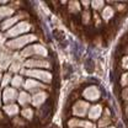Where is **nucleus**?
I'll list each match as a JSON object with an SVG mask.
<instances>
[{
    "instance_id": "3",
    "label": "nucleus",
    "mask_w": 128,
    "mask_h": 128,
    "mask_svg": "<svg viewBox=\"0 0 128 128\" xmlns=\"http://www.w3.org/2000/svg\"><path fill=\"white\" fill-rule=\"evenodd\" d=\"M26 74L30 75V76L38 78V79H41V80H43L46 83H49L52 80V74L48 73V72H43V70H36V69L35 70H27Z\"/></svg>"
},
{
    "instance_id": "20",
    "label": "nucleus",
    "mask_w": 128,
    "mask_h": 128,
    "mask_svg": "<svg viewBox=\"0 0 128 128\" xmlns=\"http://www.w3.org/2000/svg\"><path fill=\"white\" fill-rule=\"evenodd\" d=\"M12 85H14L15 88L21 86V85H22V78H21V76H15V78L12 79Z\"/></svg>"
},
{
    "instance_id": "19",
    "label": "nucleus",
    "mask_w": 128,
    "mask_h": 128,
    "mask_svg": "<svg viewBox=\"0 0 128 128\" xmlns=\"http://www.w3.org/2000/svg\"><path fill=\"white\" fill-rule=\"evenodd\" d=\"M12 14V10L10 9V7H1L0 9V17H2V16H7V15H11Z\"/></svg>"
},
{
    "instance_id": "13",
    "label": "nucleus",
    "mask_w": 128,
    "mask_h": 128,
    "mask_svg": "<svg viewBox=\"0 0 128 128\" xmlns=\"http://www.w3.org/2000/svg\"><path fill=\"white\" fill-rule=\"evenodd\" d=\"M5 112L7 113V115H16L17 112H18V107L16 106V105H7V106H5Z\"/></svg>"
},
{
    "instance_id": "1",
    "label": "nucleus",
    "mask_w": 128,
    "mask_h": 128,
    "mask_svg": "<svg viewBox=\"0 0 128 128\" xmlns=\"http://www.w3.org/2000/svg\"><path fill=\"white\" fill-rule=\"evenodd\" d=\"M31 54H38V55L46 57V55L48 54V52H47V49H46L43 46H41V44H32V46L27 47L26 49H23V52H22V55H23V57H28V55H31Z\"/></svg>"
},
{
    "instance_id": "5",
    "label": "nucleus",
    "mask_w": 128,
    "mask_h": 128,
    "mask_svg": "<svg viewBox=\"0 0 128 128\" xmlns=\"http://www.w3.org/2000/svg\"><path fill=\"white\" fill-rule=\"evenodd\" d=\"M88 109H89V104L88 102H84V101H78L74 107H73V112L74 115L76 116H85L86 112H88Z\"/></svg>"
},
{
    "instance_id": "11",
    "label": "nucleus",
    "mask_w": 128,
    "mask_h": 128,
    "mask_svg": "<svg viewBox=\"0 0 128 128\" xmlns=\"http://www.w3.org/2000/svg\"><path fill=\"white\" fill-rule=\"evenodd\" d=\"M16 91L14 89H5L4 91V101L5 102H9V101H12L16 99Z\"/></svg>"
},
{
    "instance_id": "9",
    "label": "nucleus",
    "mask_w": 128,
    "mask_h": 128,
    "mask_svg": "<svg viewBox=\"0 0 128 128\" xmlns=\"http://www.w3.org/2000/svg\"><path fill=\"white\" fill-rule=\"evenodd\" d=\"M70 128L73 127H84V128H94V126L90 123V122H85V121H78V120H70L69 121V125H68Z\"/></svg>"
},
{
    "instance_id": "4",
    "label": "nucleus",
    "mask_w": 128,
    "mask_h": 128,
    "mask_svg": "<svg viewBox=\"0 0 128 128\" xmlns=\"http://www.w3.org/2000/svg\"><path fill=\"white\" fill-rule=\"evenodd\" d=\"M31 28L30 23L27 22H21L18 25H16L14 28H11L7 33V36H17V35H21V33H25L26 31H28Z\"/></svg>"
},
{
    "instance_id": "10",
    "label": "nucleus",
    "mask_w": 128,
    "mask_h": 128,
    "mask_svg": "<svg viewBox=\"0 0 128 128\" xmlns=\"http://www.w3.org/2000/svg\"><path fill=\"white\" fill-rule=\"evenodd\" d=\"M101 111H102V107L100 105H95L90 109V112H89V117L91 120H97L101 115Z\"/></svg>"
},
{
    "instance_id": "7",
    "label": "nucleus",
    "mask_w": 128,
    "mask_h": 128,
    "mask_svg": "<svg viewBox=\"0 0 128 128\" xmlns=\"http://www.w3.org/2000/svg\"><path fill=\"white\" fill-rule=\"evenodd\" d=\"M26 67H41V68H48L49 63L44 60H38V59H30L25 64Z\"/></svg>"
},
{
    "instance_id": "2",
    "label": "nucleus",
    "mask_w": 128,
    "mask_h": 128,
    "mask_svg": "<svg viewBox=\"0 0 128 128\" xmlns=\"http://www.w3.org/2000/svg\"><path fill=\"white\" fill-rule=\"evenodd\" d=\"M35 39H36V36L35 35H25V36H22L20 38H16L14 41H10L7 44L11 48H20V47H22V46H25L28 42H32Z\"/></svg>"
},
{
    "instance_id": "18",
    "label": "nucleus",
    "mask_w": 128,
    "mask_h": 128,
    "mask_svg": "<svg viewBox=\"0 0 128 128\" xmlns=\"http://www.w3.org/2000/svg\"><path fill=\"white\" fill-rule=\"evenodd\" d=\"M22 116H23L25 118H27V120H31V118L33 117V111H32L31 109H25V110L22 111Z\"/></svg>"
},
{
    "instance_id": "28",
    "label": "nucleus",
    "mask_w": 128,
    "mask_h": 128,
    "mask_svg": "<svg viewBox=\"0 0 128 128\" xmlns=\"http://www.w3.org/2000/svg\"><path fill=\"white\" fill-rule=\"evenodd\" d=\"M127 78H128V75H125V78H122V85L127 84Z\"/></svg>"
},
{
    "instance_id": "27",
    "label": "nucleus",
    "mask_w": 128,
    "mask_h": 128,
    "mask_svg": "<svg viewBox=\"0 0 128 128\" xmlns=\"http://www.w3.org/2000/svg\"><path fill=\"white\" fill-rule=\"evenodd\" d=\"M89 17H90V16H89V12H84L83 20H84V22H85V23H88V22H89Z\"/></svg>"
},
{
    "instance_id": "6",
    "label": "nucleus",
    "mask_w": 128,
    "mask_h": 128,
    "mask_svg": "<svg viewBox=\"0 0 128 128\" xmlns=\"http://www.w3.org/2000/svg\"><path fill=\"white\" fill-rule=\"evenodd\" d=\"M88 100H91V101H94V100H97L99 97H100V91H99V89L96 88V86H89V88H86L85 90H84V94H83Z\"/></svg>"
},
{
    "instance_id": "33",
    "label": "nucleus",
    "mask_w": 128,
    "mask_h": 128,
    "mask_svg": "<svg viewBox=\"0 0 128 128\" xmlns=\"http://www.w3.org/2000/svg\"><path fill=\"white\" fill-rule=\"evenodd\" d=\"M127 112H128V109H127Z\"/></svg>"
},
{
    "instance_id": "32",
    "label": "nucleus",
    "mask_w": 128,
    "mask_h": 128,
    "mask_svg": "<svg viewBox=\"0 0 128 128\" xmlns=\"http://www.w3.org/2000/svg\"><path fill=\"white\" fill-rule=\"evenodd\" d=\"M0 79H1V75H0Z\"/></svg>"
},
{
    "instance_id": "12",
    "label": "nucleus",
    "mask_w": 128,
    "mask_h": 128,
    "mask_svg": "<svg viewBox=\"0 0 128 128\" xmlns=\"http://www.w3.org/2000/svg\"><path fill=\"white\" fill-rule=\"evenodd\" d=\"M112 16H113V9L111 6H106L104 9V11H102V17L105 20H110Z\"/></svg>"
},
{
    "instance_id": "16",
    "label": "nucleus",
    "mask_w": 128,
    "mask_h": 128,
    "mask_svg": "<svg viewBox=\"0 0 128 128\" xmlns=\"http://www.w3.org/2000/svg\"><path fill=\"white\" fill-rule=\"evenodd\" d=\"M17 21V17H14V18H9V20H6V21H4V23H2V26H1V28H9L10 26H12L15 22Z\"/></svg>"
},
{
    "instance_id": "29",
    "label": "nucleus",
    "mask_w": 128,
    "mask_h": 128,
    "mask_svg": "<svg viewBox=\"0 0 128 128\" xmlns=\"http://www.w3.org/2000/svg\"><path fill=\"white\" fill-rule=\"evenodd\" d=\"M123 94H125V95H123V97H125V99H128V89L125 91V92H123Z\"/></svg>"
},
{
    "instance_id": "25",
    "label": "nucleus",
    "mask_w": 128,
    "mask_h": 128,
    "mask_svg": "<svg viewBox=\"0 0 128 128\" xmlns=\"http://www.w3.org/2000/svg\"><path fill=\"white\" fill-rule=\"evenodd\" d=\"M122 67L126 68V69H128V55L122 59Z\"/></svg>"
},
{
    "instance_id": "24",
    "label": "nucleus",
    "mask_w": 128,
    "mask_h": 128,
    "mask_svg": "<svg viewBox=\"0 0 128 128\" xmlns=\"http://www.w3.org/2000/svg\"><path fill=\"white\" fill-rule=\"evenodd\" d=\"M9 81H10V75H5V76L2 78V83H1V85L5 86V85H7Z\"/></svg>"
},
{
    "instance_id": "8",
    "label": "nucleus",
    "mask_w": 128,
    "mask_h": 128,
    "mask_svg": "<svg viewBox=\"0 0 128 128\" xmlns=\"http://www.w3.org/2000/svg\"><path fill=\"white\" fill-rule=\"evenodd\" d=\"M46 99H47V94L46 92H37V94H35V96L32 97L33 106H39L41 104L44 102Z\"/></svg>"
},
{
    "instance_id": "30",
    "label": "nucleus",
    "mask_w": 128,
    "mask_h": 128,
    "mask_svg": "<svg viewBox=\"0 0 128 128\" xmlns=\"http://www.w3.org/2000/svg\"><path fill=\"white\" fill-rule=\"evenodd\" d=\"M88 4H89V1H83V5H84V6H85V7H86V6H88Z\"/></svg>"
},
{
    "instance_id": "26",
    "label": "nucleus",
    "mask_w": 128,
    "mask_h": 128,
    "mask_svg": "<svg viewBox=\"0 0 128 128\" xmlns=\"http://www.w3.org/2000/svg\"><path fill=\"white\" fill-rule=\"evenodd\" d=\"M18 68H20V64H18V63H14L12 67H11V72H17Z\"/></svg>"
},
{
    "instance_id": "21",
    "label": "nucleus",
    "mask_w": 128,
    "mask_h": 128,
    "mask_svg": "<svg viewBox=\"0 0 128 128\" xmlns=\"http://www.w3.org/2000/svg\"><path fill=\"white\" fill-rule=\"evenodd\" d=\"M70 11H72V12H73V11H74V12L79 11V5H78L76 1H74V2L72 1V2H70Z\"/></svg>"
},
{
    "instance_id": "17",
    "label": "nucleus",
    "mask_w": 128,
    "mask_h": 128,
    "mask_svg": "<svg viewBox=\"0 0 128 128\" xmlns=\"http://www.w3.org/2000/svg\"><path fill=\"white\" fill-rule=\"evenodd\" d=\"M9 62H10V58H9L6 54H4V55L1 57V59H0V67H1L2 69H4V68H7Z\"/></svg>"
},
{
    "instance_id": "31",
    "label": "nucleus",
    "mask_w": 128,
    "mask_h": 128,
    "mask_svg": "<svg viewBox=\"0 0 128 128\" xmlns=\"http://www.w3.org/2000/svg\"><path fill=\"white\" fill-rule=\"evenodd\" d=\"M109 128H115V127H109Z\"/></svg>"
},
{
    "instance_id": "22",
    "label": "nucleus",
    "mask_w": 128,
    "mask_h": 128,
    "mask_svg": "<svg viewBox=\"0 0 128 128\" xmlns=\"http://www.w3.org/2000/svg\"><path fill=\"white\" fill-rule=\"evenodd\" d=\"M91 4H92V7H94V9H100V7L104 5V1H101V0H100V1H92Z\"/></svg>"
},
{
    "instance_id": "14",
    "label": "nucleus",
    "mask_w": 128,
    "mask_h": 128,
    "mask_svg": "<svg viewBox=\"0 0 128 128\" xmlns=\"http://www.w3.org/2000/svg\"><path fill=\"white\" fill-rule=\"evenodd\" d=\"M18 101H20L21 105H26V104H28V102L31 101V97H30L28 94H26V92H21L20 96H18Z\"/></svg>"
},
{
    "instance_id": "23",
    "label": "nucleus",
    "mask_w": 128,
    "mask_h": 128,
    "mask_svg": "<svg viewBox=\"0 0 128 128\" xmlns=\"http://www.w3.org/2000/svg\"><path fill=\"white\" fill-rule=\"evenodd\" d=\"M109 123H110V120H109V118H105V120H101V121H100L99 126L102 128V127H106V126H107Z\"/></svg>"
},
{
    "instance_id": "15",
    "label": "nucleus",
    "mask_w": 128,
    "mask_h": 128,
    "mask_svg": "<svg viewBox=\"0 0 128 128\" xmlns=\"http://www.w3.org/2000/svg\"><path fill=\"white\" fill-rule=\"evenodd\" d=\"M39 86H42V85L38 84V83L35 81V80H27L26 84H25V88H26V89H33V88H39Z\"/></svg>"
}]
</instances>
